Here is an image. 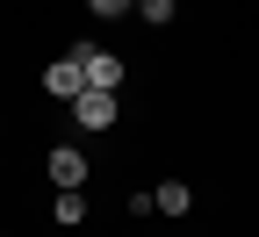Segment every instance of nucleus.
Listing matches in <instances>:
<instances>
[{
	"label": "nucleus",
	"instance_id": "8",
	"mask_svg": "<svg viewBox=\"0 0 259 237\" xmlns=\"http://www.w3.org/2000/svg\"><path fill=\"white\" fill-rule=\"evenodd\" d=\"M87 8H94V15H108V22H115V15H130V8H137V0H87Z\"/></svg>",
	"mask_w": 259,
	"mask_h": 237
},
{
	"label": "nucleus",
	"instance_id": "4",
	"mask_svg": "<svg viewBox=\"0 0 259 237\" xmlns=\"http://www.w3.org/2000/svg\"><path fill=\"white\" fill-rule=\"evenodd\" d=\"M51 180H58V187H79V180H87V158H79L72 144H58V151H51Z\"/></svg>",
	"mask_w": 259,
	"mask_h": 237
},
{
	"label": "nucleus",
	"instance_id": "7",
	"mask_svg": "<svg viewBox=\"0 0 259 237\" xmlns=\"http://www.w3.org/2000/svg\"><path fill=\"white\" fill-rule=\"evenodd\" d=\"M173 8H180V0H137V15H144V22H173Z\"/></svg>",
	"mask_w": 259,
	"mask_h": 237
},
{
	"label": "nucleus",
	"instance_id": "3",
	"mask_svg": "<svg viewBox=\"0 0 259 237\" xmlns=\"http://www.w3.org/2000/svg\"><path fill=\"white\" fill-rule=\"evenodd\" d=\"M72 115H79V129H108V122H115V93H108V86H87V93L72 101Z\"/></svg>",
	"mask_w": 259,
	"mask_h": 237
},
{
	"label": "nucleus",
	"instance_id": "1",
	"mask_svg": "<svg viewBox=\"0 0 259 237\" xmlns=\"http://www.w3.org/2000/svg\"><path fill=\"white\" fill-rule=\"evenodd\" d=\"M72 58L87 65V86H108V93H122V58H115V51H101V43H72Z\"/></svg>",
	"mask_w": 259,
	"mask_h": 237
},
{
	"label": "nucleus",
	"instance_id": "5",
	"mask_svg": "<svg viewBox=\"0 0 259 237\" xmlns=\"http://www.w3.org/2000/svg\"><path fill=\"white\" fill-rule=\"evenodd\" d=\"M51 216H58V230H79V223H87V201H79V187H58Z\"/></svg>",
	"mask_w": 259,
	"mask_h": 237
},
{
	"label": "nucleus",
	"instance_id": "2",
	"mask_svg": "<svg viewBox=\"0 0 259 237\" xmlns=\"http://www.w3.org/2000/svg\"><path fill=\"white\" fill-rule=\"evenodd\" d=\"M44 93H58V101H79V93H87V65H79L72 51H65V58H51V65H44Z\"/></svg>",
	"mask_w": 259,
	"mask_h": 237
},
{
	"label": "nucleus",
	"instance_id": "6",
	"mask_svg": "<svg viewBox=\"0 0 259 237\" xmlns=\"http://www.w3.org/2000/svg\"><path fill=\"white\" fill-rule=\"evenodd\" d=\"M151 201H158V216H187V201H194V194H187L180 180H166V187H151Z\"/></svg>",
	"mask_w": 259,
	"mask_h": 237
}]
</instances>
